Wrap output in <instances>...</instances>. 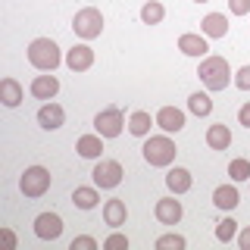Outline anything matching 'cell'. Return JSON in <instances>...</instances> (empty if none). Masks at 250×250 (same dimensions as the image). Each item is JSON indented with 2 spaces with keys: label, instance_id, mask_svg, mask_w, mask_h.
I'll use <instances>...</instances> for the list:
<instances>
[{
  "label": "cell",
  "instance_id": "1",
  "mask_svg": "<svg viewBox=\"0 0 250 250\" xmlns=\"http://www.w3.org/2000/svg\"><path fill=\"white\" fill-rule=\"evenodd\" d=\"M197 78L203 82L207 91H225L231 84V66L225 57H203L200 60V69H197Z\"/></svg>",
  "mask_w": 250,
  "mask_h": 250
},
{
  "label": "cell",
  "instance_id": "2",
  "mask_svg": "<svg viewBox=\"0 0 250 250\" xmlns=\"http://www.w3.org/2000/svg\"><path fill=\"white\" fill-rule=\"evenodd\" d=\"M28 62L38 72H53L62 62V53H60L57 41H50V38H35V41L28 44Z\"/></svg>",
  "mask_w": 250,
  "mask_h": 250
},
{
  "label": "cell",
  "instance_id": "3",
  "mask_svg": "<svg viewBox=\"0 0 250 250\" xmlns=\"http://www.w3.org/2000/svg\"><path fill=\"white\" fill-rule=\"evenodd\" d=\"M144 160L150 163V166H172L175 163V153H178V147H175V141H172L169 135H150L144 141Z\"/></svg>",
  "mask_w": 250,
  "mask_h": 250
},
{
  "label": "cell",
  "instance_id": "4",
  "mask_svg": "<svg viewBox=\"0 0 250 250\" xmlns=\"http://www.w3.org/2000/svg\"><path fill=\"white\" fill-rule=\"evenodd\" d=\"M72 31L82 41H94V38H100V31H104V13L97 10V6H84V10L75 13L72 19Z\"/></svg>",
  "mask_w": 250,
  "mask_h": 250
},
{
  "label": "cell",
  "instance_id": "5",
  "mask_svg": "<svg viewBox=\"0 0 250 250\" xmlns=\"http://www.w3.org/2000/svg\"><path fill=\"white\" fill-rule=\"evenodd\" d=\"M50 172H47L44 166H28L25 172H22V178H19V191L25 194V197H44L47 191H50Z\"/></svg>",
  "mask_w": 250,
  "mask_h": 250
},
{
  "label": "cell",
  "instance_id": "6",
  "mask_svg": "<svg viewBox=\"0 0 250 250\" xmlns=\"http://www.w3.org/2000/svg\"><path fill=\"white\" fill-rule=\"evenodd\" d=\"M122 128H125V116H122L119 106H106L94 116V131L100 138H119Z\"/></svg>",
  "mask_w": 250,
  "mask_h": 250
},
{
  "label": "cell",
  "instance_id": "7",
  "mask_svg": "<svg viewBox=\"0 0 250 250\" xmlns=\"http://www.w3.org/2000/svg\"><path fill=\"white\" fill-rule=\"evenodd\" d=\"M91 178H94V185H97V188H119L122 178H125L122 163H116V160H97Z\"/></svg>",
  "mask_w": 250,
  "mask_h": 250
},
{
  "label": "cell",
  "instance_id": "8",
  "mask_svg": "<svg viewBox=\"0 0 250 250\" xmlns=\"http://www.w3.org/2000/svg\"><path fill=\"white\" fill-rule=\"evenodd\" d=\"M35 234L41 241H57L62 234V216L60 213H41L35 219Z\"/></svg>",
  "mask_w": 250,
  "mask_h": 250
},
{
  "label": "cell",
  "instance_id": "9",
  "mask_svg": "<svg viewBox=\"0 0 250 250\" xmlns=\"http://www.w3.org/2000/svg\"><path fill=\"white\" fill-rule=\"evenodd\" d=\"M153 216L160 219L163 225H178V222H182V216H185L182 200H175V197H163V200H156Z\"/></svg>",
  "mask_w": 250,
  "mask_h": 250
},
{
  "label": "cell",
  "instance_id": "10",
  "mask_svg": "<svg viewBox=\"0 0 250 250\" xmlns=\"http://www.w3.org/2000/svg\"><path fill=\"white\" fill-rule=\"evenodd\" d=\"M153 119H156V125H160L166 135H175V131L185 128V113L178 106H160Z\"/></svg>",
  "mask_w": 250,
  "mask_h": 250
},
{
  "label": "cell",
  "instance_id": "11",
  "mask_svg": "<svg viewBox=\"0 0 250 250\" xmlns=\"http://www.w3.org/2000/svg\"><path fill=\"white\" fill-rule=\"evenodd\" d=\"M28 91H31V97H38V100H53L60 94V78L57 75H35L31 78V84H28Z\"/></svg>",
  "mask_w": 250,
  "mask_h": 250
},
{
  "label": "cell",
  "instance_id": "12",
  "mask_svg": "<svg viewBox=\"0 0 250 250\" xmlns=\"http://www.w3.org/2000/svg\"><path fill=\"white\" fill-rule=\"evenodd\" d=\"M62 122H66V109L60 104H53V100H47V104L38 109V125H41V128L57 131V128H62Z\"/></svg>",
  "mask_w": 250,
  "mask_h": 250
},
{
  "label": "cell",
  "instance_id": "13",
  "mask_svg": "<svg viewBox=\"0 0 250 250\" xmlns=\"http://www.w3.org/2000/svg\"><path fill=\"white\" fill-rule=\"evenodd\" d=\"M66 66L72 69V72H88V69L94 66V50L88 44H75L72 50L66 53Z\"/></svg>",
  "mask_w": 250,
  "mask_h": 250
},
{
  "label": "cell",
  "instance_id": "14",
  "mask_svg": "<svg viewBox=\"0 0 250 250\" xmlns=\"http://www.w3.org/2000/svg\"><path fill=\"white\" fill-rule=\"evenodd\" d=\"M178 50L185 53V57H207L209 44H207V35H194V31H185L182 38H178Z\"/></svg>",
  "mask_w": 250,
  "mask_h": 250
},
{
  "label": "cell",
  "instance_id": "15",
  "mask_svg": "<svg viewBox=\"0 0 250 250\" xmlns=\"http://www.w3.org/2000/svg\"><path fill=\"white\" fill-rule=\"evenodd\" d=\"M125 219H128V207H125V200L113 197L104 203V222L109 225V229H122Z\"/></svg>",
  "mask_w": 250,
  "mask_h": 250
},
{
  "label": "cell",
  "instance_id": "16",
  "mask_svg": "<svg viewBox=\"0 0 250 250\" xmlns=\"http://www.w3.org/2000/svg\"><path fill=\"white\" fill-rule=\"evenodd\" d=\"M75 150L78 156H84V160H100L104 156V138L94 131V135H82L75 141Z\"/></svg>",
  "mask_w": 250,
  "mask_h": 250
},
{
  "label": "cell",
  "instance_id": "17",
  "mask_svg": "<svg viewBox=\"0 0 250 250\" xmlns=\"http://www.w3.org/2000/svg\"><path fill=\"white\" fill-rule=\"evenodd\" d=\"M191 185H194V178H191V172H188V169L175 166V169L166 172V188L175 194V197H178V194H188V191H191Z\"/></svg>",
  "mask_w": 250,
  "mask_h": 250
},
{
  "label": "cell",
  "instance_id": "18",
  "mask_svg": "<svg viewBox=\"0 0 250 250\" xmlns=\"http://www.w3.org/2000/svg\"><path fill=\"white\" fill-rule=\"evenodd\" d=\"M200 35H207V38H225V35H229V19H225L222 13H209V16H203V22H200Z\"/></svg>",
  "mask_w": 250,
  "mask_h": 250
},
{
  "label": "cell",
  "instance_id": "19",
  "mask_svg": "<svg viewBox=\"0 0 250 250\" xmlns=\"http://www.w3.org/2000/svg\"><path fill=\"white\" fill-rule=\"evenodd\" d=\"M207 144L213 147V150H229L231 147V128L225 122H216L207 128Z\"/></svg>",
  "mask_w": 250,
  "mask_h": 250
},
{
  "label": "cell",
  "instance_id": "20",
  "mask_svg": "<svg viewBox=\"0 0 250 250\" xmlns=\"http://www.w3.org/2000/svg\"><path fill=\"white\" fill-rule=\"evenodd\" d=\"M153 125H156V119H150V113H144V109H138V113L128 116V131L135 138H150Z\"/></svg>",
  "mask_w": 250,
  "mask_h": 250
},
{
  "label": "cell",
  "instance_id": "21",
  "mask_svg": "<svg viewBox=\"0 0 250 250\" xmlns=\"http://www.w3.org/2000/svg\"><path fill=\"white\" fill-rule=\"evenodd\" d=\"M213 203H216L219 209H234L241 203L238 188H234V185H219L216 191H213Z\"/></svg>",
  "mask_w": 250,
  "mask_h": 250
},
{
  "label": "cell",
  "instance_id": "22",
  "mask_svg": "<svg viewBox=\"0 0 250 250\" xmlns=\"http://www.w3.org/2000/svg\"><path fill=\"white\" fill-rule=\"evenodd\" d=\"M0 100H3V106H19L22 104V84L16 82V78L6 75L3 82H0Z\"/></svg>",
  "mask_w": 250,
  "mask_h": 250
},
{
  "label": "cell",
  "instance_id": "23",
  "mask_svg": "<svg viewBox=\"0 0 250 250\" xmlns=\"http://www.w3.org/2000/svg\"><path fill=\"white\" fill-rule=\"evenodd\" d=\"M163 19H166V6H163L160 0H147V3L141 6V22H144V25H160Z\"/></svg>",
  "mask_w": 250,
  "mask_h": 250
},
{
  "label": "cell",
  "instance_id": "24",
  "mask_svg": "<svg viewBox=\"0 0 250 250\" xmlns=\"http://www.w3.org/2000/svg\"><path fill=\"white\" fill-rule=\"evenodd\" d=\"M188 109H191L194 116H209V113H213V100H209V94L197 91V94L188 97Z\"/></svg>",
  "mask_w": 250,
  "mask_h": 250
},
{
  "label": "cell",
  "instance_id": "25",
  "mask_svg": "<svg viewBox=\"0 0 250 250\" xmlns=\"http://www.w3.org/2000/svg\"><path fill=\"white\" fill-rule=\"evenodd\" d=\"M97 191H94V188H75V191H72V203H75V207L78 209H94V207H97Z\"/></svg>",
  "mask_w": 250,
  "mask_h": 250
},
{
  "label": "cell",
  "instance_id": "26",
  "mask_svg": "<svg viewBox=\"0 0 250 250\" xmlns=\"http://www.w3.org/2000/svg\"><path fill=\"white\" fill-rule=\"evenodd\" d=\"M229 178L231 182H250V160L234 156V160L229 163Z\"/></svg>",
  "mask_w": 250,
  "mask_h": 250
},
{
  "label": "cell",
  "instance_id": "27",
  "mask_svg": "<svg viewBox=\"0 0 250 250\" xmlns=\"http://www.w3.org/2000/svg\"><path fill=\"white\" fill-rule=\"evenodd\" d=\"M238 238V222L234 219H222V222L216 225V241H222V244H229V241Z\"/></svg>",
  "mask_w": 250,
  "mask_h": 250
},
{
  "label": "cell",
  "instance_id": "28",
  "mask_svg": "<svg viewBox=\"0 0 250 250\" xmlns=\"http://www.w3.org/2000/svg\"><path fill=\"white\" fill-rule=\"evenodd\" d=\"M169 247L185 250V247H188V241L182 238V234H163V238H156V250H169Z\"/></svg>",
  "mask_w": 250,
  "mask_h": 250
},
{
  "label": "cell",
  "instance_id": "29",
  "mask_svg": "<svg viewBox=\"0 0 250 250\" xmlns=\"http://www.w3.org/2000/svg\"><path fill=\"white\" fill-rule=\"evenodd\" d=\"M69 247H72V250H97V241H94L91 234H78V238H72Z\"/></svg>",
  "mask_w": 250,
  "mask_h": 250
},
{
  "label": "cell",
  "instance_id": "30",
  "mask_svg": "<svg viewBox=\"0 0 250 250\" xmlns=\"http://www.w3.org/2000/svg\"><path fill=\"white\" fill-rule=\"evenodd\" d=\"M234 88L250 91V66H241L238 72H234Z\"/></svg>",
  "mask_w": 250,
  "mask_h": 250
},
{
  "label": "cell",
  "instance_id": "31",
  "mask_svg": "<svg viewBox=\"0 0 250 250\" xmlns=\"http://www.w3.org/2000/svg\"><path fill=\"white\" fill-rule=\"evenodd\" d=\"M104 247H106V250H113V247H125V250H128V238H125V234H119V231H113V234L104 241Z\"/></svg>",
  "mask_w": 250,
  "mask_h": 250
},
{
  "label": "cell",
  "instance_id": "32",
  "mask_svg": "<svg viewBox=\"0 0 250 250\" xmlns=\"http://www.w3.org/2000/svg\"><path fill=\"white\" fill-rule=\"evenodd\" d=\"M229 10L234 16H247L250 13V0H229Z\"/></svg>",
  "mask_w": 250,
  "mask_h": 250
},
{
  "label": "cell",
  "instance_id": "33",
  "mask_svg": "<svg viewBox=\"0 0 250 250\" xmlns=\"http://www.w3.org/2000/svg\"><path fill=\"white\" fill-rule=\"evenodd\" d=\"M238 247L241 250H250V225H244V229L238 231Z\"/></svg>",
  "mask_w": 250,
  "mask_h": 250
},
{
  "label": "cell",
  "instance_id": "34",
  "mask_svg": "<svg viewBox=\"0 0 250 250\" xmlns=\"http://www.w3.org/2000/svg\"><path fill=\"white\" fill-rule=\"evenodd\" d=\"M238 122L244 125V128H250V104H244V106L238 109Z\"/></svg>",
  "mask_w": 250,
  "mask_h": 250
},
{
  "label": "cell",
  "instance_id": "35",
  "mask_svg": "<svg viewBox=\"0 0 250 250\" xmlns=\"http://www.w3.org/2000/svg\"><path fill=\"white\" fill-rule=\"evenodd\" d=\"M3 238H6V244H10V247H16V234H13V229H3Z\"/></svg>",
  "mask_w": 250,
  "mask_h": 250
},
{
  "label": "cell",
  "instance_id": "36",
  "mask_svg": "<svg viewBox=\"0 0 250 250\" xmlns=\"http://www.w3.org/2000/svg\"><path fill=\"white\" fill-rule=\"evenodd\" d=\"M194 3H209V0H194Z\"/></svg>",
  "mask_w": 250,
  "mask_h": 250
}]
</instances>
